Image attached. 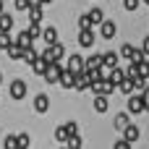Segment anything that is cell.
Here are the masks:
<instances>
[{"label":"cell","mask_w":149,"mask_h":149,"mask_svg":"<svg viewBox=\"0 0 149 149\" xmlns=\"http://www.w3.org/2000/svg\"><path fill=\"white\" fill-rule=\"evenodd\" d=\"M89 18H92V24H94V26H100V24L105 21V13H102V8H92V10H89Z\"/></svg>","instance_id":"cell-25"},{"label":"cell","mask_w":149,"mask_h":149,"mask_svg":"<svg viewBox=\"0 0 149 149\" xmlns=\"http://www.w3.org/2000/svg\"><path fill=\"white\" fill-rule=\"evenodd\" d=\"M26 13H29V24H39L42 21V5H31Z\"/></svg>","instance_id":"cell-22"},{"label":"cell","mask_w":149,"mask_h":149,"mask_svg":"<svg viewBox=\"0 0 149 149\" xmlns=\"http://www.w3.org/2000/svg\"><path fill=\"white\" fill-rule=\"evenodd\" d=\"M136 65H139V76L141 79H149V60L144 58V60H134Z\"/></svg>","instance_id":"cell-27"},{"label":"cell","mask_w":149,"mask_h":149,"mask_svg":"<svg viewBox=\"0 0 149 149\" xmlns=\"http://www.w3.org/2000/svg\"><path fill=\"white\" fill-rule=\"evenodd\" d=\"M128 115H131V113H118V115L113 118V126H115V131H123V128L131 123V120H128Z\"/></svg>","instance_id":"cell-20"},{"label":"cell","mask_w":149,"mask_h":149,"mask_svg":"<svg viewBox=\"0 0 149 149\" xmlns=\"http://www.w3.org/2000/svg\"><path fill=\"white\" fill-rule=\"evenodd\" d=\"M0 31H13V16L10 13H3L0 16Z\"/></svg>","instance_id":"cell-24"},{"label":"cell","mask_w":149,"mask_h":149,"mask_svg":"<svg viewBox=\"0 0 149 149\" xmlns=\"http://www.w3.org/2000/svg\"><path fill=\"white\" fill-rule=\"evenodd\" d=\"M118 55H120V52H115V50H107V52L102 55V58H105V68H115V65H118Z\"/></svg>","instance_id":"cell-23"},{"label":"cell","mask_w":149,"mask_h":149,"mask_svg":"<svg viewBox=\"0 0 149 149\" xmlns=\"http://www.w3.org/2000/svg\"><path fill=\"white\" fill-rule=\"evenodd\" d=\"M118 92H120V94H128V97H131V94H136V86H134V79H123V81L118 84Z\"/></svg>","instance_id":"cell-19"},{"label":"cell","mask_w":149,"mask_h":149,"mask_svg":"<svg viewBox=\"0 0 149 149\" xmlns=\"http://www.w3.org/2000/svg\"><path fill=\"white\" fill-rule=\"evenodd\" d=\"M63 55H65V47H63L60 42L47 45V50H42V58H45L47 63H60V60H63Z\"/></svg>","instance_id":"cell-1"},{"label":"cell","mask_w":149,"mask_h":149,"mask_svg":"<svg viewBox=\"0 0 149 149\" xmlns=\"http://www.w3.org/2000/svg\"><path fill=\"white\" fill-rule=\"evenodd\" d=\"M63 89H76V73L71 71V68H63V73H60V81H58Z\"/></svg>","instance_id":"cell-9"},{"label":"cell","mask_w":149,"mask_h":149,"mask_svg":"<svg viewBox=\"0 0 149 149\" xmlns=\"http://www.w3.org/2000/svg\"><path fill=\"white\" fill-rule=\"evenodd\" d=\"M13 42H16V45H21L24 50H31V47H34V37H31V31H29V29H24Z\"/></svg>","instance_id":"cell-10"},{"label":"cell","mask_w":149,"mask_h":149,"mask_svg":"<svg viewBox=\"0 0 149 149\" xmlns=\"http://www.w3.org/2000/svg\"><path fill=\"white\" fill-rule=\"evenodd\" d=\"M8 94H10V100H24L26 97V81L24 79H13L8 84Z\"/></svg>","instance_id":"cell-2"},{"label":"cell","mask_w":149,"mask_h":149,"mask_svg":"<svg viewBox=\"0 0 149 149\" xmlns=\"http://www.w3.org/2000/svg\"><path fill=\"white\" fill-rule=\"evenodd\" d=\"M65 68H71L73 73H81V71H86V58H81L79 52H73V55L68 58V63H65Z\"/></svg>","instance_id":"cell-6"},{"label":"cell","mask_w":149,"mask_h":149,"mask_svg":"<svg viewBox=\"0 0 149 149\" xmlns=\"http://www.w3.org/2000/svg\"><path fill=\"white\" fill-rule=\"evenodd\" d=\"M107 107H110L107 97H105V94H94V110H97V113H107Z\"/></svg>","instance_id":"cell-21"},{"label":"cell","mask_w":149,"mask_h":149,"mask_svg":"<svg viewBox=\"0 0 149 149\" xmlns=\"http://www.w3.org/2000/svg\"><path fill=\"white\" fill-rule=\"evenodd\" d=\"M141 97H144V105H147V113H149V86L141 92Z\"/></svg>","instance_id":"cell-39"},{"label":"cell","mask_w":149,"mask_h":149,"mask_svg":"<svg viewBox=\"0 0 149 149\" xmlns=\"http://www.w3.org/2000/svg\"><path fill=\"white\" fill-rule=\"evenodd\" d=\"M42 39H45L47 45H55V42H58V29H55V26H45V29H42Z\"/></svg>","instance_id":"cell-17"},{"label":"cell","mask_w":149,"mask_h":149,"mask_svg":"<svg viewBox=\"0 0 149 149\" xmlns=\"http://www.w3.org/2000/svg\"><path fill=\"white\" fill-rule=\"evenodd\" d=\"M141 52H144V55H149V37L141 42Z\"/></svg>","instance_id":"cell-40"},{"label":"cell","mask_w":149,"mask_h":149,"mask_svg":"<svg viewBox=\"0 0 149 149\" xmlns=\"http://www.w3.org/2000/svg\"><path fill=\"white\" fill-rule=\"evenodd\" d=\"M128 113H131V115H139V113H147V105H144V97H141L139 92L128 97Z\"/></svg>","instance_id":"cell-4"},{"label":"cell","mask_w":149,"mask_h":149,"mask_svg":"<svg viewBox=\"0 0 149 149\" xmlns=\"http://www.w3.org/2000/svg\"><path fill=\"white\" fill-rule=\"evenodd\" d=\"M92 89V79H89V71H81L76 73V92H86Z\"/></svg>","instance_id":"cell-11"},{"label":"cell","mask_w":149,"mask_h":149,"mask_svg":"<svg viewBox=\"0 0 149 149\" xmlns=\"http://www.w3.org/2000/svg\"><path fill=\"white\" fill-rule=\"evenodd\" d=\"M47 68H50V63H47L42 55H39V58L34 60V65H31V71H34L37 76H45V73H47Z\"/></svg>","instance_id":"cell-18"},{"label":"cell","mask_w":149,"mask_h":149,"mask_svg":"<svg viewBox=\"0 0 149 149\" xmlns=\"http://www.w3.org/2000/svg\"><path fill=\"white\" fill-rule=\"evenodd\" d=\"M92 92H94V94H105V97H110V94H115V92H118V86H115L110 79H102V81L92 84Z\"/></svg>","instance_id":"cell-3"},{"label":"cell","mask_w":149,"mask_h":149,"mask_svg":"<svg viewBox=\"0 0 149 149\" xmlns=\"http://www.w3.org/2000/svg\"><path fill=\"white\" fill-rule=\"evenodd\" d=\"M37 58H39V52H37L34 47H31V50H26V55H24V60H26L29 65H34V60H37Z\"/></svg>","instance_id":"cell-33"},{"label":"cell","mask_w":149,"mask_h":149,"mask_svg":"<svg viewBox=\"0 0 149 149\" xmlns=\"http://www.w3.org/2000/svg\"><path fill=\"white\" fill-rule=\"evenodd\" d=\"M120 134H123V139H126V141H131V144H134V141H139V136H141L139 126H134V123H128V126H126Z\"/></svg>","instance_id":"cell-14"},{"label":"cell","mask_w":149,"mask_h":149,"mask_svg":"<svg viewBox=\"0 0 149 149\" xmlns=\"http://www.w3.org/2000/svg\"><path fill=\"white\" fill-rule=\"evenodd\" d=\"M5 52H8V58H10V60H24V55H26V50H24L21 45H16V42H13Z\"/></svg>","instance_id":"cell-16"},{"label":"cell","mask_w":149,"mask_h":149,"mask_svg":"<svg viewBox=\"0 0 149 149\" xmlns=\"http://www.w3.org/2000/svg\"><path fill=\"white\" fill-rule=\"evenodd\" d=\"M63 68H65V65H60V63H50V68H47V73H45L42 79H45L47 84H58V81H60Z\"/></svg>","instance_id":"cell-7"},{"label":"cell","mask_w":149,"mask_h":149,"mask_svg":"<svg viewBox=\"0 0 149 149\" xmlns=\"http://www.w3.org/2000/svg\"><path fill=\"white\" fill-rule=\"evenodd\" d=\"M94 34H97V29L92 26V29H79V47H92L94 45Z\"/></svg>","instance_id":"cell-5"},{"label":"cell","mask_w":149,"mask_h":149,"mask_svg":"<svg viewBox=\"0 0 149 149\" xmlns=\"http://www.w3.org/2000/svg\"><path fill=\"white\" fill-rule=\"evenodd\" d=\"M113 149H131V141H126V139H118V141L113 144Z\"/></svg>","instance_id":"cell-36"},{"label":"cell","mask_w":149,"mask_h":149,"mask_svg":"<svg viewBox=\"0 0 149 149\" xmlns=\"http://www.w3.org/2000/svg\"><path fill=\"white\" fill-rule=\"evenodd\" d=\"M29 31H31V37L37 39V37H42V26L39 24H29Z\"/></svg>","instance_id":"cell-35"},{"label":"cell","mask_w":149,"mask_h":149,"mask_svg":"<svg viewBox=\"0 0 149 149\" xmlns=\"http://www.w3.org/2000/svg\"><path fill=\"white\" fill-rule=\"evenodd\" d=\"M3 13H5V10H3V0H0V16H3Z\"/></svg>","instance_id":"cell-41"},{"label":"cell","mask_w":149,"mask_h":149,"mask_svg":"<svg viewBox=\"0 0 149 149\" xmlns=\"http://www.w3.org/2000/svg\"><path fill=\"white\" fill-rule=\"evenodd\" d=\"M13 45V39H10V31H0V50H8Z\"/></svg>","instance_id":"cell-28"},{"label":"cell","mask_w":149,"mask_h":149,"mask_svg":"<svg viewBox=\"0 0 149 149\" xmlns=\"http://www.w3.org/2000/svg\"><path fill=\"white\" fill-rule=\"evenodd\" d=\"M107 79H110V81H113V84L118 86V84H120L123 79H128V76H126V68H120V65H115V68H110V73H107Z\"/></svg>","instance_id":"cell-15"},{"label":"cell","mask_w":149,"mask_h":149,"mask_svg":"<svg viewBox=\"0 0 149 149\" xmlns=\"http://www.w3.org/2000/svg\"><path fill=\"white\" fill-rule=\"evenodd\" d=\"M0 84H3V73H0Z\"/></svg>","instance_id":"cell-44"},{"label":"cell","mask_w":149,"mask_h":149,"mask_svg":"<svg viewBox=\"0 0 149 149\" xmlns=\"http://www.w3.org/2000/svg\"><path fill=\"white\" fill-rule=\"evenodd\" d=\"M71 149H81V136L79 134H73V136H68V141H65Z\"/></svg>","instance_id":"cell-32"},{"label":"cell","mask_w":149,"mask_h":149,"mask_svg":"<svg viewBox=\"0 0 149 149\" xmlns=\"http://www.w3.org/2000/svg\"><path fill=\"white\" fill-rule=\"evenodd\" d=\"M42 3H45V5H47V3H52V0H42Z\"/></svg>","instance_id":"cell-42"},{"label":"cell","mask_w":149,"mask_h":149,"mask_svg":"<svg viewBox=\"0 0 149 149\" xmlns=\"http://www.w3.org/2000/svg\"><path fill=\"white\" fill-rule=\"evenodd\" d=\"M65 128H68V134L73 136V134H79V123H73V120H68L65 123Z\"/></svg>","instance_id":"cell-38"},{"label":"cell","mask_w":149,"mask_h":149,"mask_svg":"<svg viewBox=\"0 0 149 149\" xmlns=\"http://www.w3.org/2000/svg\"><path fill=\"white\" fill-rule=\"evenodd\" d=\"M100 68H105V58H102L100 52L89 55V58H86V71H100Z\"/></svg>","instance_id":"cell-13"},{"label":"cell","mask_w":149,"mask_h":149,"mask_svg":"<svg viewBox=\"0 0 149 149\" xmlns=\"http://www.w3.org/2000/svg\"><path fill=\"white\" fill-rule=\"evenodd\" d=\"M63 149H71V147H63Z\"/></svg>","instance_id":"cell-45"},{"label":"cell","mask_w":149,"mask_h":149,"mask_svg":"<svg viewBox=\"0 0 149 149\" xmlns=\"http://www.w3.org/2000/svg\"><path fill=\"white\" fill-rule=\"evenodd\" d=\"M141 3H144V5H149V0H141Z\"/></svg>","instance_id":"cell-43"},{"label":"cell","mask_w":149,"mask_h":149,"mask_svg":"<svg viewBox=\"0 0 149 149\" xmlns=\"http://www.w3.org/2000/svg\"><path fill=\"white\" fill-rule=\"evenodd\" d=\"M68 136H71V134H68L65 126H58V128H55V139H58V141H68Z\"/></svg>","instance_id":"cell-29"},{"label":"cell","mask_w":149,"mask_h":149,"mask_svg":"<svg viewBox=\"0 0 149 149\" xmlns=\"http://www.w3.org/2000/svg\"><path fill=\"white\" fill-rule=\"evenodd\" d=\"M16 136H18V149H29V144H31L29 134H16Z\"/></svg>","instance_id":"cell-31"},{"label":"cell","mask_w":149,"mask_h":149,"mask_svg":"<svg viewBox=\"0 0 149 149\" xmlns=\"http://www.w3.org/2000/svg\"><path fill=\"white\" fill-rule=\"evenodd\" d=\"M29 8H31L29 0H16V10H29Z\"/></svg>","instance_id":"cell-37"},{"label":"cell","mask_w":149,"mask_h":149,"mask_svg":"<svg viewBox=\"0 0 149 149\" xmlns=\"http://www.w3.org/2000/svg\"><path fill=\"white\" fill-rule=\"evenodd\" d=\"M92 26H94V24H92L89 13H86V16H79V29H92ZM94 29H97V26H94Z\"/></svg>","instance_id":"cell-30"},{"label":"cell","mask_w":149,"mask_h":149,"mask_svg":"<svg viewBox=\"0 0 149 149\" xmlns=\"http://www.w3.org/2000/svg\"><path fill=\"white\" fill-rule=\"evenodd\" d=\"M3 149H18V136L16 134H8L5 141H3Z\"/></svg>","instance_id":"cell-26"},{"label":"cell","mask_w":149,"mask_h":149,"mask_svg":"<svg viewBox=\"0 0 149 149\" xmlns=\"http://www.w3.org/2000/svg\"><path fill=\"white\" fill-rule=\"evenodd\" d=\"M139 3L141 0H123V8L126 10H139Z\"/></svg>","instance_id":"cell-34"},{"label":"cell","mask_w":149,"mask_h":149,"mask_svg":"<svg viewBox=\"0 0 149 149\" xmlns=\"http://www.w3.org/2000/svg\"><path fill=\"white\" fill-rule=\"evenodd\" d=\"M47 110H50V97H47V94H37V97H34V113L45 115Z\"/></svg>","instance_id":"cell-12"},{"label":"cell","mask_w":149,"mask_h":149,"mask_svg":"<svg viewBox=\"0 0 149 149\" xmlns=\"http://www.w3.org/2000/svg\"><path fill=\"white\" fill-rule=\"evenodd\" d=\"M97 29H100V34H102L105 39H115V34H118V24H115V21H102Z\"/></svg>","instance_id":"cell-8"}]
</instances>
